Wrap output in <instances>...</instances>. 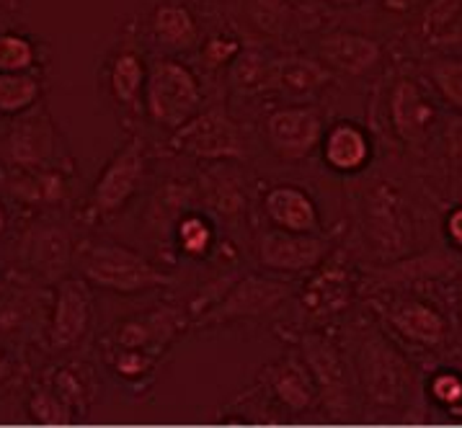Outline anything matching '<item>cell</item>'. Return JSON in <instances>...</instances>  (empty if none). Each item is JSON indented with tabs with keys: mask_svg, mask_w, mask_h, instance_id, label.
<instances>
[{
	"mask_svg": "<svg viewBox=\"0 0 462 428\" xmlns=\"http://www.w3.org/2000/svg\"><path fill=\"white\" fill-rule=\"evenodd\" d=\"M287 297V287L282 281L245 279L241 281L230 297L222 302L217 310H212L207 323H225V320H241V317H259L274 310L282 299Z\"/></svg>",
	"mask_w": 462,
	"mask_h": 428,
	"instance_id": "10",
	"label": "cell"
},
{
	"mask_svg": "<svg viewBox=\"0 0 462 428\" xmlns=\"http://www.w3.org/2000/svg\"><path fill=\"white\" fill-rule=\"evenodd\" d=\"M323 3L338 5V8H349V5H356V3H362V0H323Z\"/></svg>",
	"mask_w": 462,
	"mask_h": 428,
	"instance_id": "36",
	"label": "cell"
},
{
	"mask_svg": "<svg viewBox=\"0 0 462 428\" xmlns=\"http://www.w3.org/2000/svg\"><path fill=\"white\" fill-rule=\"evenodd\" d=\"M390 320L398 328V333L406 335L408 341L421 343V346H437L447 335L444 317L434 307H429L426 302H416V299L398 305Z\"/></svg>",
	"mask_w": 462,
	"mask_h": 428,
	"instance_id": "17",
	"label": "cell"
},
{
	"mask_svg": "<svg viewBox=\"0 0 462 428\" xmlns=\"http://www.w3.org/2000/svg\"><path fill=\"white\" fill-rule=\"evenodd\" d=\"M150 32L161 47L171 52H186L197 44L199 29L191 11L181 3H161L150 14Z\"/></svg>",
	"mask_w": 462,
	"mask_h": 428,
	"instance_id": "16",
	"label": "cell"
},
{
	"mask_svg": "<svg viewBox=\"0 0 462 428\" xmlns=\"http://www.w3.org/2000/svg\"><path fill=\"white\" fill-rule=\"evenodd\" d=\"M37 44L19 32H0V73H32Z\"/></svg>",
	"mask_w": 462,
	"mask_h": 428,
	"instance_id": "23",
	"label": "cell"
},
{
	"mask_svg": "<svg viewBox=\"0 0 462 428\" xmlns=\"http://www.w3.org/2000/svg\"><path fill=\"white\" fill-rule=\"evenodd\" d=\"M462 0H437L424 21V32L429 37H444V32L449 29V23L460 19Z\"/></svg>",
	"mask_w": 462,
	"mask_h": 428,
	"instance_id": "29",
	"label": "cell"
},
{
	"mask_svg": "<svg viewBox=\"0 0 462 428\" xmlns=\"http://www.w3.org/2000/svg\"><path fill=\"white\" fill-rule=\"evenodd\" d=\"M372 145L367 132L352 122H338L323 137V158L338 173H356L367 166Z\"/></svg>",
	"mask_w": 462,
	"mask_h": 428,
	"instance_id": "14",
	"label": "cell"
},
{
	"mask_svg": "<svg viewBox=\"0 0 462 428\" xmlns=\"http://www.w3.org/2000/svg\"><path fill=\"white\" fill-rule=\"evenodd\" d=\"M171 145L202 160H227L243 155L241 132L222 112L194 114L184 127L173 132Z\"/></svg>",
	"mask_w": 462,
	"mask_h": 428,
	"instance_id": "4",
	"label": "cell"
},
{
	"mask_svg": "<svg viewBox=\"0 0 462 428\" xmlns=\"http://www.w3.org/2000/svg\"><path fill=\"white\" fill-rule=\"evenodd\" d=\"M429 390H431V397H434L437 403H442L444 408L449 410L452 415L462 418V377L460 374H455V372L434 374V379H431Z\"/></svg>",
	"mask_w": 462,
	"mask_h": 428,
	"instance_id": "27",
	"label": "cell"
},
{
	"mask_svg": "<svg viewBox=\"0 0 462 428\" xmlns=\"http://www.w3.org/2000/svg\"><path fill=\"white\" fill-rule=\"evenodd\" d=\"M26 410L37 423H70L75 418L73 408L50 385L34 390V395L29 397Z\"/></svg>",
	"mask_w": 462,
	"mask_h": 428,
	"instance_id": "25",
	"label": "cell"
},
{
	"mask_svg": "<svg viewBox=\"0 0 462 428\" xmlns=\"http://www.w3.org/2000/svg\"><path fill=\"white\" fill-rule=\"evenodd\" d=\"M302 354H305V364L313 374L315 385L320 387L323 397L333 403V415H336V410L346 405V372L341 367V359L331 343L323 341L320 335L305 338Z\"/></svg>",
	"mask_w": 462,
	"mask_h": 428,
	"instance_id": "12",
	"label": "cell"
},
{
	"mask_svg": "<svg viewBox=\"0 0 462 428\" xmlns=\"http://www.w3.org/2000/svg\"><path fill=\"white\" fill-rule=\"evenodd\" d=\"M5 227H8V214H5V206L0 205V235L5 232Z\"/></svg>",
	"mask_w": 462,
	"mask_h": 428,
	"instance_id": "37",
	"label": "cell"
},
{
	"mask_svg": "<svg viewBox=\"0 0 462 428\" xmlns=\"http://www.w3.org/2000/svg\"><path fill=\"white\" fill-rule=\"evenodd\" d=\"M266 140L282 160H305L323 140V119L308 106L279 109L266 116Z\"/></svg>",
	"mask_w": 462,
	"mask_h": 428,
	"instance_id": "5",
	"label": "cell"
},
{
	"mask_svg": "<svg viewBox=\"0 0 462 428\" xmlns=\"http://www.w3.org/2000/svg\"><path fill=\"white\" fill-rule=\"evenodd\" d=\"M372 220H374V238L383 245H401L403 238V217L398 212V194L388 187L374 188L372 194Z\"/></svg>",
	"mask_w": 462,
	"mask_h": 428,
	"instance_id": "21",
	"label": "cell"
},
{
	"mask_svg": "<svg viewBox=\"0 0 462 428\" xmlns=\"http://www.w3.org/2000/svg\"><path fill=\"white\" fill-rule=\"evenodd\" d=\"M145 109L163 130H179L202 109V88L197 75L179 59H155L145 77Z\"/></svg>",
	"mask_w": 462,
	"mask_h": 428,
	"instance_id": "2",
	"label": "cell"
},
{
	"mask_svg": "<svg viewBox=\"0 0 462 428\" xmlns=\"http://www.w3.org/2000/svg\"><path fill=\"white\" fill-rule=\"evenodd\" d=\"M272 392L277 395L279 403H284L290 410L302 413L313 405L315 400V379L305 364L295 359H287L274 367L272 377Z\"/></svg>",
	"mask_w": 462,
	"mask_h": 428,
	"instance_id": "19",
	"label": "cell"
},
{
	"mask_svg": "<svg viewBox=\"0 0 462 428\" xmlns=\"http://www.w3.org/2000/svg\"><path fill=\"white\" fill-rule=\"evenodd\" d=\"M145 62L134 50H119L109 59V91L116 104L137 106V98L145 91Z\"/></svg>",
	"mask_w": 462,
	"mask_h": 428,
	"instance_id": "20",
	"label": "cell"
},
{
	"mask_svg": "<svg viewBox=\"0 0 462 428\" xmlns=\"http://www.w3.org/2000/svg\"><path fill=\"white\" fill-rule=\"evenodd\" d=\"M385 3V8H390V11H408L416 0H383Z\"/></svg>",
	"mask_w": 462,
	"mask_h": 428,
	"instance_id": "35",
	"label": "cell"
},
{
	"mask_svg": "<svg viewBox=\"0 0 462 428\" xmlns=\"http://www.w3.org/2000/svg\"><path fill=\"white\" fill-rule=\"evenodd\" d=\"M390 116H393L395 132L406 142H416L424 137L429 124L434 122V106L426 101V96L419 91L413 80L403 77L395 83L390 94Z\"/></svg>",
	"mask_w": 462,
	"mask_h": 428,
	"instance_id": "13",
	"label": "cell"
},
{
	"mask_svg": "<svg viewBox=\"0 0 462 428\" xmlns=\"http://www.w3.org/2000/svg\"><path fill=\"white\" fill-rule=\"evenodd\" d=\"M145 176V142L140 137L127 140L106 168L101 170L91 194V209L96 217H114L130 205L140 191Z\"/></svg>",
	"mask_w": 462,
	"mask_h": 428,
	"instance_id": "3",
	"label": "cell"
},
{
	"mask_svg": "<svg viewBox=\"0 0 462 428\" xmlns=\"http://www.w3.org/2000/svg\"><path fill=\"white\" fill-rule=\"evenodd\" d=\"M263 212L279 230L290 232H318V206L308 196V191L300 187H274L263 196Z\"/></svg>",
	"mask_w": 462,
	"mask_h": 428,
	"instance_id": "11",
	"label": "cell"
},
{
	"mask_svg": "<svg viewBox=\"0 0 462 428\" xmlns=\"http://www.w3.org/2000/svg\"><path fill=\"white\" fill-rule=\"evenodd\" d=\"M179 242L189 256H204L212 245V227L202 217H186L179 224Z\"/></svg>",
	"mask_w": 462,
	"mask_h": 428,
	"instance_id": "28",
	"label": "cell"
},
{
	"mask_svg": "<svg viewBox=\"0 0 462 428\" xmlns=\"http://www.w3.org/2000/svg\"><path fill=\"white\" fill-rule=\"evenodd\" d=\"M88 385H91V379L78 372V367H60L52 374V382H50V387L73 408L75 415L88 413V403H91V387Z\"/></svg>",
	"mask_w": 462,
	"mask_h": 428,
	"instance_id": "24",
	"label": "cell"
},
{
	"mask_svg": "<svg viewBox=\"0 0 462 428\" xmlns=\"http://www.w3.org/2000/svg\"><path fill=\"white\" fill-rule=\"evenodd\" d=\"M447 235L452 238V242L462 248V206H457L449 217H447Z\"/></svg>",
	"mask_w": 462,
	"mask_h": 428,
	"instance_id": "33",
	"label": "cell"
},
{
	"mask_svg": "<svg viewBox=\"0 0 462 428\" xmlns=\"http://www.w3.org/2000/svg\"><path fill=\"white\" fill-rule=\"evenodd\" d=\"M11 372H14V364H11L8 354L0 349V385H5V382L11 379Z\"/></svg>",
	"mask_w": 462,
	"mask_h": 428,
	"instance_id": "34",
	"label": "cell"
},
{
	"mask_svg": "<svg viewBox=\"0 0 462 428\" xmlns=\"http://www.w3.org/2000/svg\"><path fill=\"white\" fill-rule=\"evenodd\" d=\"M83 279L116 295H137L166 284V277L155 271L137 250L122 242L88 241L75 253Z\"/></svg>",
	"mask_w": 462,
	"mask_h": 428,
	"instance_id": "1",
	"label": "cell"
},
{
	"mask_svg": "<svg viewBox=\"0 0 462 428\" xmlns=\"http://www.w3.org/2000/svg\"><path fill=\"white\" fill-rule=\"evenodd\" d=\"M328 242L313 232L272 230L259 238V261L272 271H308L326 259Z\"/></svg>",
	"mask_w": 462,
	"mask_h": 428,
	"instance_id": "7",
	"label": "cell"
},
{
	"mask_svg": "<svg viewBox=\"0 0 462 428\" xmlns=\"http://www.w3.org/2000/svg\"><path fill=\"white\" fill-rule=\"evenodd\" d=\"M114 369L122 377H143L150 369V359L145 354H140L137 349H119L114 354Z\"/></svg>",
	"mask_w": 462,
	"mask_h": 428,
	"instance_id": "31",
	"label": "cell"
},
{
	"mask_svg": "<svg viewBox=\"0 0 462 428\" xmlns=\"http://www.w3.org/2000/svg\"><path fill=\"white\" fill-rule=\"evenodd\" d=\"M318 55L320 59L344 75H365L380 62L383 47L380 41L365 34H352V32H336L328 37L320 39L318 44Z\"/></svg>",
	"mask_w": 462,
	"mask_h": 428,
	"instance_id": "9",
	"label": "cell"
},
{
	"mask_svg": "<svg viewBox=\"0 0 462 428\" xmlns=\"http://www.w3.org/2000/svg\"><path fill=\"white\" fill-rule=\"evenodd\" d=\"M444 140H447V152H449V158H452L457 166H462V116L460 119H455V122H449Z\"/></svg>",
	"mask_w": 462,
	"mask_h": 428,
	"instance_id": "32",
	"label": "cell"
},
{
	"mask_svg": "<svg viewBox=\"0 0 462 428\" xmlns=\"http://www.w3.org/2000/svg\"><path fill=\"white\" fill-rule=\"evenodd\" d=\"M406 367L383 338H370L362 346V382L377 405H395L406 387Z\"/></svg>",
	"mask_w": 462,
	"mask_h": 428,
	"instance_id": "8",
	"label": "cell"
},
{
	"mask_svg": "<svg viewBox=\"0 0 462 428\" xmlns=\"http://www.w3.org/2000/svg\"><path fill=\"white\" fill-rule=\"evenodd\" d=\"M431 83L439 88V94L462 112V59H437L429 68Z\"/></svg>",
	"mask_w": 462,
	"mask_h": 428,
	"instance_id": "26",
	"label": "cell"
},
{
	"mask_svg": "<svg viewBox=\"0 0 462 428\" xmlns=\"http://www.w3.org/2000/svg\"><path fill=\"white\" fill-rule=\"evenodd\" d=\"M93 297L86 279L60 281L50 323V346L55 351L75 349L91 328Z\"/></svg>",
	"mask_w": 462,
	"mask_h": 428,
	"instance_id": "6",
	"label": "cell"
},
{
	"mask_svg": "<svg viewBox=\"0 0 462 428\" xmlns=\"http://www.w3.org/2000/svg\"><path fill=\"white\" fill-rule=\"evenodd\" d=\"M272 83L284 94H313L320 86H326L331 80L328 68H323L320 62L308 59V57H287L279 59L277 65H272L269 70Z\"/></svg>",
	"mask_w": 462,
	"mask_h": 428,
	"instance_id": "18",
	"label": "cell"
},
{
	"mask_svg": "<svg viewBox=\"0 0 462 428\" xmlns=\"http://www.w3.org/2000/svg\"><path fill=\"white\" fill-rule=\"evenodd\" d=\"M42 96V83L32 73H0V114L29 112Z\"/></svg>",
	"mask_w": 462,
	"mask_h": 428,
	"instance_id": "22",
	"label": "cell"
},
{
	"mask_svg": "<svg viewBox=\"0 0 462 428\" xmlns=\"http://www.w3.org/2000/svg\"><path fill=\"white\" fill-rule=\"evenodd\" d=\"M55 148V132L47 114H29L16 122L11 134V158L23 168H37L47 163Z\"/></svg>",
	"mask_w": 462,
	"mask_h": 428,
	"instance_id": "15",
	"label": "cell"
},
{
	"mask_svg": "<svg viewBox=\"0 0 462 428\" xmlns=\"http://www.w3.org/2000/svg\"><path fill=\"white\" fill-rule=\"evenodd\" d=\"M238 50H241L238 39L227 37V34H217V37H212L202 47V59L209 68H222V65H227L233 57L238 55Z\"/></svg>",
	"mask_w": 462,
	"mask_h": 428,
	"instance_id": "30",
	"label": "cell"
}]
</instances>
